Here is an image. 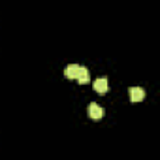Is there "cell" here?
Returning a JSON list of instances; mask_svg holds the SVG:
<instances>
[{"label": "cell", "instance_id": "obj_1", "mask_svg": "<svg viewBox=\"0 0 160 160\" xmlns=\"http://www.w3.org/2000/svg\"><path fill=\"white\" fill-rule=\"evenodd\" d=\"M104 113H106V111H104V108H102V106H98L96 102H92V104L89 106V117H91V119L100 121V119L104 117Z\"/></svg>", "mask_w": 160, "mask_h": 160}, {"label": "cell", "instance_id": "obj_2", "mask_svg": "<svg viewBox=\"0 0 160 160\" xmlns=\"http://www.w3.org/2000/svg\"><path fill=\"white\" fill-rule=\"evenodd\" d=\"M108 87H109V83H108L106 77H100V79H96V81H94V91L98 94H106L108 92Z\"/></svg>", "mask_w": 160, "mask_h": 160}, {"label": "cell", "instance_id": "obj_3", "mask_svg": "<svg viewBox=\"0 0 160 160\" xmlns=\"http://www.w3.org/2000/svg\"><path fill=\"white\" fill-rule=\"evenodd\" d=\"M145 98V91L141 87H132L130 89V100L132 102H141Z\"/></svg>", "mask_w": 160, "mask_h": 160}, {"label": "cell", "instance_id": "obj_4", "mask_svg": "<svg viewBox=\"0 0 160 160\" xmlns=\"http://www.w3.org/2000/svg\"><path fill=\"white\" fill-rule=\"evenodd\" d=\"M89 79H91L89 70H87V68H83V66H79V72H77V81L81 83V85H85V83H89Z\"/></svg>", "mask_w": 160, "mask_h": 160}, {"label": "cell", "instance_id": "obj_5", "mask_svg": "<svg viewBox=\"0 0 160 160\" xmlns=\"http://www.w3.org/2000/svg\"><path fill=\"white\" fill-rule=\"evenodd\" d=\"M77 72H79V66H77V64H70V66H66L64 75H66L68 79H77Z\"/></svg>", "mask_w": 160, "mask_h": 160}]
</instances>
